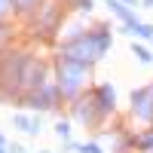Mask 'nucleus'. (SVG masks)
Masks as SVG:
<instances>
[{
  "instance_id": "39448f33",
  "label": "nucleus",
  "mask_w": 153,
  "mask_h": 153,
  "mask_svg": "<svg viewBox=\"0 0 153 153\" xmlns=\"http://www.w3.org/2000/svg\"><path fill=\"white\" fill-rule=\"evenodd\" d=\"M9 153H25V150H22V147H12V150H9Z\"/></svg>"
},
{
  "instance_id": "f03ea898",
  "label": "nucleus",
  "mask_w": 153,
  "mask_h": 153,
  "mask_svg": "<svg viewBox=\"0 0 153 153\" xmlns=\"http://www.w3.org/2000/svg\"><path fill=\"white\" fill-rule=\"evenodd\" d=\"M55 132H58V138H68V135H71V126H68V123H58Z\"/></svg>"
},
{
  "instance_id": "7ed1b4c3",
  "label": "nucleus",
  "mask_w": 153,
  "mask_h": 153,
  "mask_svg": "<svg viewBox=\"0 0 153 153\" xmlns=\"http://www.w3.org/2000/svg\"><path fill=\"white\" fill-rule=\"evenodd\" d=\"M135 55H138V58H141V61H150V52H147V49H144V46H135Z\"/></svg>"
},
{
  "instance_id": "423d86ee",
  "label": "nucleus",
  "mask_w": 153,
  "mask_h": 153,
  "mask_svg": "<svg viewBox=\"0 0 153 153\" xmlns=\"http://www.w3.org/2000/svg\"><path fill=\"white\" fill-rule=\"evenodd\" d=\"M0 153H3V150H0Z\"/></svg>"
},
{
  "instance_id": "f257e3e1",
  "label": "nucleus",
  "mask_w": 153,
  "mask_h": 153,
  "mask_svg": "<svg viewBox=\"0 0 153 153\" xmlns=\"http://www.w3.org/2000/svg\"><path fill=\"white\" fill-rule=\"evenodd\" d=\"M132 34H138V37H153V28H150V25H132Z\"/></svg>"
},
{
  "instance_id": "20e7f679",
  "label": "nucleus",
  "mask_w": 153,
  "mask_h": 153,
  "mask_svg": "<svg viewBox=\"0 0 153 153\" xmlns=\"http://www.w3.org/2000/svg\"><path fill=\"white\" fill-rule=\"evenodd\" d=\"M83 153H101V150H98L95 144H89V147H83Z\"/></svg>"
}]
</instances>
